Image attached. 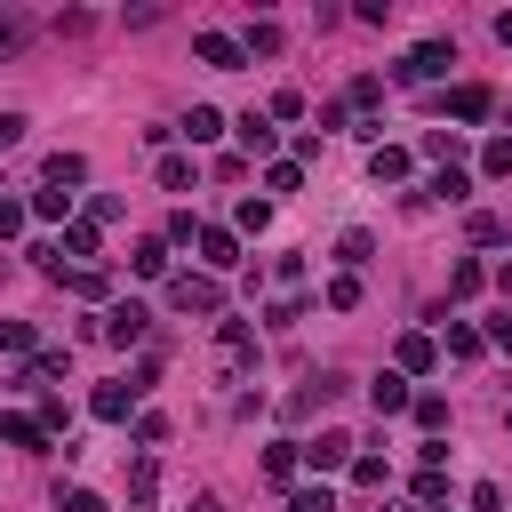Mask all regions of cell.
<instances>
[{
	"label": "cell",
	"mask_w": 512,
	"mask_h": 512,
	"mask_svg": "<svg viewBox=\"0 0 512 512\" xmlns=\"http://www.w3.org/2000/svg\"><path fill=\"white\" fill-rule=\"evenodd\" d=\"M168 304L176 312H224V288H216V272H176L168 280Z\"/></svg>",
	"instance_id": "cell-1"
},
{
	"label": "cell",
	"mask_w": 512,
	"mask_h": 512,
	"mask_svg": "<svg viewBox=\"0 0 512 512\" xmlns=\"http://www.w3.org/2000/svg\"><path fill=\"white\" fill-rule=\"evenodd\" d=\"M448 64H456V48H448V40H416V48H408L392 72H400V80H440Z\"/></svg>",
	"instance_id": "cell-2"
},
{
	"label": "cell",
	"mask_w": 512,
	"mask_h": 512,
	"mask_svg": "<svg viewBox=\"0 0 512 512\" xmlns=\"http://www.w3.org/2000/svg\"><path fill=\"white\" fill-rule=\"evenodd\" d=\"M192 56H200L208 72H240V56H248V48H240L232 32H200V40H192Z\"/></svg>",
	"instance_id": "cell-3"
},
{
	"label": "cell",
	"mask_w": 512,
	"mask_h": 512,
	"mask_svg": "<svg viewBox=\"0 0 512 512\" xmlns=\"http://www.w3.org/2000/svg\"><path fill=\"white\" fill-rule=\"evenodd\" d=\"M200 264H208V272H232V264H240V232L200 224Z\"/></svg>",
	"instance_id": "cell-4"
},
{
	"label": "cell",
	"mask_w": 512,
	"mask_h": 512,
	"mask_svg": "<svg viewBox=\"0 0 512 512\" xmlns=\"http://www.w3.org/2000/svg\"><path fill=\"white\" fill-rule=\"evenodd\" d=\"M304 464H312V472H344V464H352V440H344V432H320V440H304Z\"/></svg>",
	"instance_id": "cell-5"
},
{
	"label": "cell",
	"mask_w": 512,
	"mask_h": 512,
	"mask_svg": "<svg viewBox=\"0 0 512 512\" xmlns=\"http://www.w3.org/2000/svg\"><path fill=\"white\" fill-rule=\"evenodd\" d=\"M144 328H152V312H144V304H112V312H104V336H112V344H136Z\"/></svg>",
	"instance_id": "cell-6"
},
{
	"label": "cell",
	"mask_w": 512,
	"mask_h": 512,
	"mask_svg": "<svg viewBox=\"0 0 512 512\" xmlns=\"http://www.w3.org/2000/svg\"><path fill=\"white\" fill-rule=\"evenodd\" d=\"M216 352H224V368H248V360H256V328H248V320H224Z\"/></svg>",
	"instance_id": "cell-7"
},
{
	"label": "cell",
	"mask_w": 512,
	"mask_h": 512,
	"mask_svg": "<svg viewBox=\"0 0 512 512\" xmlns=\"http://www.w3.org/2000/svg\"><path fill=\"white\" fill-rule=\"evenodd\" d=\"M368 400H376V416H400V408H416L408 376H376V384H368Z\"/></svg>",
	"instance_id": "cell-8"
},
{
	"label": "cell",
	"mask_w": 512,
	"mask_h": 512,
	"mask_svg": "<svg viewBox=\"0 0 512 512\" xmlns=\"http://www.w3.org/2000/svg\"><path fill=\"white\" fill-rule=\"evenodd\" d=\"M88 408H96L104 424H120V416L136 408V384H96V400H88Z\"/></svg>",
	"instance_id": "cell-9"
},
{
	"label": "cell",
	"mask_w": 512,
	"mask_h": 512,
	"mask_svg": "<svg viewBox=\"0 0 512 512\" xmlns=\"http://www.w3.org/2000/svg\"><path fill=\"white\" fill-rule=\"evenodd\" d=\"M0 440L8 448H48V424L40 416H0Z\"/></svg>",
	"instance_id": "cell-10"
},
{
	"label": "cell",
	"mask_w": 512,
	"mask_h": 512,
	"mask_svg": "<svg viewBox=\"0 0 512 512\" xmlns=\"http://www.w3.org/2000/svg\"><path fill=\"white\" fill-rule=\"evenodd\" d=\"M488 104H496V96H488L480 80H464V88L448 96V112H456V120H488Z\"/></svg>",
	"instance_id": "cell-11"
},
{
	"label": "cell",
	"mask_w": 512,
	"mask_h": 512,
	"mask_svg": "<svg viewBox=\"0 0 512 512\" xmlns=\"http://www.w3.org/2000/svg\"><path fill=\"white\" fill-rule=\"evenodd\" d=\"M184 136H192V144H216V136H224V112H216V104H192V112H184Z\"/></svg>",
	"instance_id": "cell-12"
},
{
	"label": "cell",
	"mask_w": 512,
	"mask_h": 512,
	"mask_svg": "<svg viewBox=\"0 0 512 512\" xmlns=\"http://www.w3.org/2000/svg\"><path fill=\"white\" fill-rule=\"evenodd\" d=\"M368 176H376V184H400V176H408V152H400V144H376V152H368Z\"/></svg>",
	"instance_id": "cell-13"
},
{
	"label": "cell",
	"mask_w": 512,
	"mask_h": 512,
	"mask_svg": "<svg viewBox=\"0 0 512 512\" xmlns=\"http://www.w3.org/2000/svg\"><path fill=\"white\" fill-rule=\"evenodd\" d=\"M48 184H56V192L88 184V160H80V152H48Z\"/></svg>",
	"instance_id": "cell-14"
},
{
	"label": "cell",
	"mask_w": 512,
	"mask_h": 512,
	"mask_svg": "<svg viewBox=\"0 0 512 512\" xmlns=\"http://www.w3.org/2000/svg\"><path fill=\"white\" fill-rule=\"evenodd\" d=\"M64 256H96V224H88V216H80V224H64V240H56V264H64ZM56 264H48V272H56Z\"/></svg>",
	"instance_id": "cell-15"
},
{
	"label": "cell",
	"mask_w": 512,
	"mask_h": 512,
	"mask_svg": "<svg viewBox=\"0 0 512 512\" xmlns=\"http://www.w3.org/2000/svg\"><path fill=\"white\" fill-rule=\"evenodd\" d=\"M296 464H304V440H272L264 448V480H288Z\"/></svg>",
	"instance_id": "cell-16"
},
{
	"label": "cell",
	"mask_w": 512,
	"mask_h": 512,
	"mask_svg": "<svg viewBox=\"0 0 512 512\" xmlns=\"http://www.w3.org/2000/svg\"><path fill=\"white\" fill-rule=\"evenodd\" d=\"M152 488H160V464H152V456H136V464H128V504L144 512V504H152Z\"/></svg>",
	"instance_id": "cell-17"
},
{
	"label": "cell",
	"mask_w": 512,
	"mask_h": 512,
	"mask_svg": "<svg viewBox=\"0 0 512 512\" xmlns=\"http://www.w3.org/2000/svg\"><path fill=\"white\" fill-rule=\"evenodd\" d=\"M24 40H32V16H24V8H0V64H8Z\"/></svg>",
	"instance_id": "cell-18"
},
{
	"label": "cell",
	"mask_w": 512,
	"mask_h": 512,
	"mask_svg": "<svg viewBox=\"0 0 512 512\" xmlns=\"http://www.w3.org/2000/svg\"><path fill=\"white\" fill-rule=\"evenodd\" d=\"M432 360H440V344H432V336H400V368H408V376H424Z\"/></svg>",
	"instance_id": "cell-19"
},
{
	"label": "cell",
	"mask_w": 512,
	"mask_h": 512,
	"mask_svg": "<svg viewBox=\"0 0 512 512\" xmlns=\"http://www.w3.org/2000/svg\"><path fill=\"white\" fill-rule=\"evenodd\" d=\"M232 128H240V144H248V152H272V120H264V112H240Z\"/></svg>",
	"instance_id": "cell-20"
},
{
	"label": "cell",
	"mask_w": 512,
	"mask_h": 512,
	"mask_svg": "<svg viewBox=\"0 0 512 512\" xmlns=\"http://www.w3.org/2000/svg\"><path fill=\"white\" fill-rule=\"evenodd\" d=\"M424 152H432L440 168H456V160H464V136H456V128H432V136H424Z\"/></svg>",
	"instance_id": "cell-21"
},
{
	"label": "cell",
	"mask_w": 512,
	"mask_h": 512,
	"mask_svg": "<svg viewBox=\"0 0 512 512\" xmlns=\"http://www.w3.org/2000/svg\"><path fill=\"white\" fill-rule=\"evenodd\" d=\"M128 264H136L144 280H160V272H168V240H136V256H128Z\"/></svg>",
	"instance_id": "cell-22"
},
{
	"label": "cell",
	"mask_w": 512,
	"mask_h": 512,
	"mask_svg": "<svg viewBox=\"0 0 512 512\" xmlns=\"http://www.w3.org/2000/svg\"><path fill=\"white\" fill-rule=\"evenodd\" d=\"M480 280H488V272H480L472 256H456V264H448V296H480Z\"/></svg>",
	"instance_id": "cell-23"
},
{
	"label": "cell",
	"mask_w": 512,
	"mask_h": 512,
	"mask_svg": "<svg viewBox=\"0 0 512 512\" xmlns=\"http://www.w3.org/2000/svg\"><path fill=\"white\" fill-rule=\"evenodd\" d=\"M416 424L440 440V432H448V400H440V392H416Z\"/></svg>",
	"instance_id": "cell-24"
},
{
	"label": "cell",
	"mask_w": 512,
	"mask_h": 512,
	"mask_svg": "<svg viewBox=\"0 0 512 512\" xmlns=\"http://www.w3.org/2000/svg\"><path fill=\"white\" fill-rule=\"evenodd\" d=\"M424 192H432V200H464V192H472V176H464V168H440Z\"/></svg>",
	"instance_id": "cell-25"
},
{
	"label": "cell",
	"mask_w": 512,
	"mask_h": 512,
	"mask_svg": "<svg viewBox=\"0 0 512 512\" xmlns=\"http://www.w3.org/2000/svg\"><path fill=\"white\" fill-rule=\"evenodd\" d=\"M32 216H48V224H64V216H72V192H56V184H48V192H32Z\"/></svg>",
	"instance_id": "cell-26"
},
{
	"label": "cell",
	"mask_w": 512,
	"mask_h": 512,
	"mask_svg": "<svg viewBox=\"0 0 512 512\" xmlns=\"http://www.w3.org/2000/svg\"><path fill=\"white\" fill-rule=\"evenodd\" d=\"M480 168H488V176H512V136H488V144H480Z\"/></svg>",
	"instance_id": "cell-27"
},
{
	"label": "cell",
	"mask_w": 512,
	"mask_h": 512,
	"mask_svg": "<svg viewBox=\"0 0 512 512\" xmlns=\"http://www.w3.org/2000/svg\"><path fill=\"white\" fill-rule=\"evenodd\" d=\"M56 512H112L96 488H56Z\"/></svg>",
	"instance_id": "cell-28"
},
{
	"label": "cell",
	"mask_w": 512,
	"mask_h": 512,
	"mask_svg": "<svg viewBox=\"0 0 512 512\" xmlns=\"http://www.w3.org/2000/svg\"><path fill=\"white\" fill-rule=\"evenodd\" d=\"M240 48H248V56H280V24H248Z\"/></svg>",
	"instance_id": "cell-29"
},
{
	"label": "cell",
	"mask_w": 512,
	"mask_h": 512,
	"mask_svg": "<svg viewBox=\"0 0 512 512\" xmlns=\"http://www.w3.org/2000/svg\"><path fill=\"white\" fill-rule=\"evenodd\" d=\"M160 184H168V192H192V160L168 152V160H160Z\"/></svg>",
	"instance_id": "cell-30"
},
{
	"label": "cell",
	"mask_w": 512,
	"mask_h": 512,
	"mask_svg": "<svg viewBox=\"0 0 512 512\" xmlns=\"http://www.w3.org/2000/svg\"><path fill=\"white\" fill-rule=\"evenodd\" d=\"M296 184H304L296 160H272V168H264V192H296Z\"/></svg>",
	"instance_id": "cell-31"
},
{
	"label": "cell",
	"mask_w": 512,
	"mask_h": 512,
	"mask_svg": "<svg viewBox=\"0 0 512 512\" xmlns=\"http://www.w3.org/2000/svg\"><path fill=\"white\" fill-rule=\"evenodd\" d=\"M464 232H472V248H496V240H504V216H488V208H480Z\"/></svg>",
	"instance_id": "cell-32"
},
{
	"label": "cell",
	"mask_w": 512,
	"mask_h": 512,
	"mask_svg": "<svg viewBox=\"0 0 512 512\" xmlns=\"http://www.w3.org/2000/svg\"><path fill=\"white\" fill-rule=\"evenodd\" d=\"M352 304H360V280L336 272V280H328V312H352Z\"/></svg>",
	"instance_id": "cell-33"
},
{
	"label": "cell",
	"mask_w": 512,
	"mask_h": 512,
	"mask_svg": "<svg viewBox=\"0 0 512 512\" xmlns=\"http://www.w3.org/2000/svg\"><path fill=\"white\" fill-rule=\"evenodd\" d=\"M448 352H456V360H480V328H464V320H448Z\"/></svg>",
	"instance_id": "cell-34"
},
{
	"label": "cell",
	"mask_w": 512,
	"mask_h": 512,
	"mask_svg": "<svg viewBox=\"0 0 512 512\" xmlns=\"http://www.w3.org/2000/svg\"><path fill=\"white\" fill-rule=\"evenodd\" d=\"M336 256H344V264H368V256H376V240H368V232H344V240H336Z\"/></svg>",
	"instance_id": "cell-35"
},
{
	"label": "cell",
	"mask_w": 512,
	"mask_h": 512,
	"mask_svg": "<svg viewBox=\"0 0 512 512\" xmlns=\"http://www.w3.org/2000/svg\"><path fill=\"white\" fill-rule=\"evenodd\" d=\"M64 288H72V296H88V304H96V296H112V280H104V272H72Z\"/></svg>",
	"instance_id": "cell-36"
},
{
	"label": "cell",
	"mask_w": 512,
	"mask_h": 512,
	"mask_svg": "<svg viewBox=\"0 0 512 512\" xmlns=\"http://www.w3.org/2000/svg\"><path fill=\"white\" fill-rule=\"evenodd\" d=\"M440 496H448V480H440V464H424L416 472V504H440Z\"/></svg>",
	"instance_id": "cell-37"
},
{
	"label": "cell",
	"mask_w": 512,
	"mask_h": 512,
	"mask_svg": "<svg viewBox=\"0 0 512 512\" xmlns=\"http://www.w3.org/2000/svg\"><path fill=\"white\" fill-rule=\"evenodd\" d=\"M288 512H336V496H328V488H296V496H288Z\"/></svg>",
	"instance_id": "cell-38"
},
{
	"label": "cell",
	"mask_w": 512,
	"mask_h": 512,
	"mask_svg": "<svg viewBox=\"0 0 512 512\" xmlns=\"http://www.w3.org/2000/svg\"><path fill=\"white\" fill-rule=\"evenodd\" d=\"M160 240H192V248H200V224H192V208H176V216H168V232H160Z\"/></svg>",
	"instance_id": "cell-39"
},
{
	"label": "cell",
	"mask_w": 512,
	"mask_h": 512,
	"mask_svg": "<svg viewBox=\"0 0 512 512\" xmlns=\"http://www.w3.org/2000/svg\"><path fill=\"white\" fill-rule=\"evenodd\" d=\"M0 352H32V328L24 320H0Z\"/></svg>",
	"instance_id": "cell-40"
},
{
	"label": "cell",
	"mask_w": 512,
	"mask_h": 512,
	"mask_svg": "<svg viewBox=\"0 0 512 512\" xmlns=\"http://www.w3.org/2000/svg\"><path fill=\"white\" fill-rule=\"evenodd\" d=\"M352 480L360 488H384V456H352Z\"/></svg>",
	"instance_id": "cell-41"
},
{
	"label": "cell",
	"mask_w": 512,
	"mask_h": 512,
	"mask_svg": "<svg viewBox=\"0 0 512 512\" xmlns=\"http://www.w3.org/2000/svg\"><path fill=\"white\" fill-rule=\"evenodd\" d=\"M16 232H24V200H8V192H0V240H16Z\"/></svg>",
	"instance_id": "cell-42"
},
{
	"label": "cell",
	"mask_w": 512,
	"mask_h": 512,
	"mask_svg": "<svg viewBox=\"0 0 512 512\" xmlns=\"http://www.w3.org/2000/svg\"><path fill=\"white\" fill-rule=\"evenodd\" d=\"M472 512H504V488H496V480H480V488H472Z\"/></svg>",
	"instance_id": "cell-43"
},
{
	"label": "cell",
	"mask_w": 512,
	"mask_h": 512,
	"mask_svg": "<svg viewBox=\"0 0 512 512\" xmlns=\"http://www.w3.org/2000/svg\"><path fill=\"white\" fill-rule=\"evenodd\" d=\"M16 136H24V120H16V112H0V152H8Z\"/></svg>",
	"instance_id": "cell-44"
},
{
	"label": "cell",
	"mask_w": 512,
	"mask_h": 512,
	"mask_svg": "<svg viewBox=\"0 0 512 512\" xmlns=\"http://www.w3.org/2000/svg\"><path fill=\"white\" fill-rule=\"evenodd\" d=\"M496 40H504V48H512V16H496Z\"/></svg>",
	"instance_id": "cell-45"
},
{
	"label": "cell",
	"mask_w": 512,
	"mask_h": 512,
	"mask_svg": "<svg viewBox=\"0 0 512 512\" xmlns=\"http://www.w3.org/2000/svg\"><path fill=\"white\" fill-rule=\"evenodd\" d=\"M496 344H504V352H512V320H496Z\"/></svg>",
	"instance_id": "cell-46"
},
{
	"label": "cell",
	"mask_w": 512,
	"mask_h": 512,
	"mask_svg": "<svg viewBox=\"0 0 512 512\" xmlns=\"http://www.w3.org/2000/svg\"><path fill=\"white\" fill-rule=\"evenodd\" d=\"M192 512H216V496H192Z\"/></svg>",
	"instance_id": "cell-47"
}]
</instances>
